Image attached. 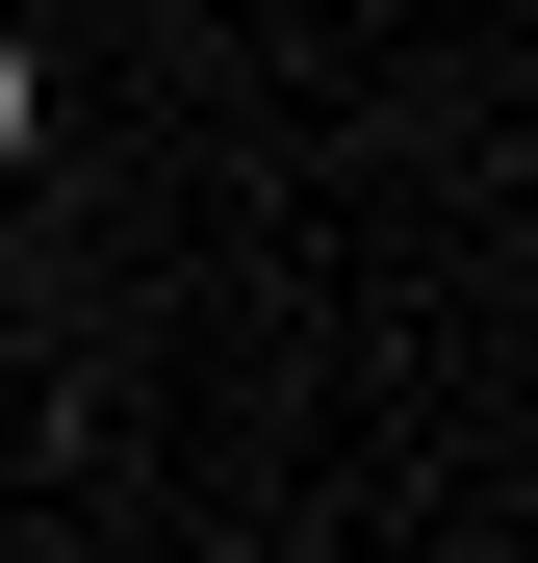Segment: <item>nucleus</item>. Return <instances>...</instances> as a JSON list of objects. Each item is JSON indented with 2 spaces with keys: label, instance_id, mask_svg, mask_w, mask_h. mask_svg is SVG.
Returning a JSON list of instances; mask_svg holds the SVG:
<instances>
[{
  "label": "nucleus",
  "instance_id": "1",
  "mask_svg": "<svg viewBox=\"0 0 538 563\" xmlns=\"http://www.w3.org/2000/svg\"><path fill=\"white\" fill-rule=\"evenodd\" d=\"M26 154H52V52L0 26V179H26Z\"/></svg>",
  "mask_w": 538,
  "mask_h": 563
}]
</instances>
